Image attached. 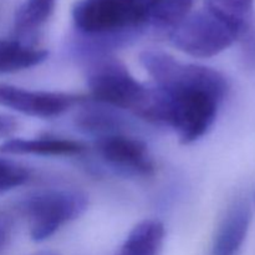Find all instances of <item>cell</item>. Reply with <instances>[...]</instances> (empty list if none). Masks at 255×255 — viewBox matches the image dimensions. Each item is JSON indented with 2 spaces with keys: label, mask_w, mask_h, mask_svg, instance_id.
Here are the masks:
<instances>
[{
  "label": "cell",
  "mask_w": 255,
  "mask_h": 255,
  "mask_svg": "<svg viewBox=\"0 0 255 255\" xmlns=\"http://www.w3.org/2000/svg\"><path fill=\"white\" fill-rule=\"evenodd\" d=\"M86 100L82 95L31 91L11 85H0V106L32 117L50 119L60 116L75 105L84 104Z\"/></svg>",
  "instance_id": "obj_6"
},
{
  "label": "cell",
  "mask_w": 255,
  "mask_h": 255,
  "mask_svg": "<svg viewBox=\"0 0 255 255\" xmlns=\"http://www.w3.org/2000/svg\"><path fill=\"white\" fill-rule=\"evenodd\" d=\"M204 7L243 35L251 21L253 0H206Z\"/></svg>",
  "instance_id": "obj_13"
},
{
  "label": "cell",
  "mask_w": 255,
  "mask_h": 255,
  "mask_svg": "<svg viewBox=\"0 0 255 255\" xmlns=\"http://www.w3.org/2000/svg\"><path fill=\"white\" fill-rule=\"evenodd\" d=\"M36 255H56V254H52V253H40V254H36Z\"/></svg>",
  "instance_id": "obj_19"
},
{
  "label": "cell",
  "mask_w": 255,
  "mask_h": 255,
  "mask_svg": "<svg viewBox=\"0 0 255 255\" xmlns=\"http://www.w3.org/2000/svg\"><path fill=\"white\" fill-rule=\"evenodd\" d=\"M157 0H80L72 9L79 34L94 49L106 52L110 45L127 41L151 22Z\"/></svg>",
  "instance_id": "obj_2"
},
{
  "label": "cell",
  "mask_w": 255,
  "mask_h": 255,
  "mask_svg": "<svg viewBox=\"0 0 255 255\" xmlns=\"http://www.w3.org/2000/svg\"><path fill=\"white\" fill-rule=\"evenodd\" d=\"M241 36L236 29L206 7L189 14L169 34L177 49L199 59L221 54Z\"/></svg>",
  "instance_id": "obj_5"
},
{
  "label": "cell",
  "mask_w": 255,
  "mask_h": 255,
  "mask_svg": "<svg viewBox=\"0 0 255 255\" xmlns=\"http://www.w3.org/2000/svg\"><path fill=\"white\" fill-rule=\"evenodd\" d=\"M55 5L56 0H26L15 14V31L19 35L34 32L49 20Z\"/></svg>",
  "instance_id": "obj_14"
},
{
  "label": "cell",
  "mask_w": 255,
  "mask_h": 255,
  "mask_svg": "<svg viewBox=\"0 0 255 255\" xmlns=\"http://www.w3.org/2000/svg\"><path fill=\"white\" fill-rule=\"evenodd\" d=\"M16 121L12 117L0 115V137L11 133L16 128Z\"/></svg>",
  "instance_id": "obj_18"
},
{
  "label": "cell",
  "mask_w": 255,
  "mask_h": 255,
  "mask_svg": "<svg viewBox=\"0 0 255 255\" xmlns=\"http://www.w3.org/2000/svg\"><path fill=\"white\" fill-rule=\"evenodd\" d=\"M86 79L95 101L117 110H128L134 115L148 91V87L132 76L124 62L109 52L89 54Z\"/></svg>",
  "instance_id": "obj_3"
},
{
  "label": "cell",
  "mask_w": 255,
  "mask_h": 255,
  "mask_svg": "<svg viewBox=\"0 0 255 255\" xmlns=\"http://www.w3.org/2000/svg\"><path fill=\"white\" fill-rule=\"evenodd\" d=\"M47 55L46 50L29 46L17 40L0 39V75L36 66L47 59Z\"/></svg>",
  "instance_id": "obj_12"
},
{
  "label": "cell",
  "mask_w": 255,
  "mask_h": 255,
  "mask_svg": "<svg viewBox=\"0 0 255 255\" xmlns=\"http://www.w3.org/2000/svg\"><path fill=\"white\" fill-rule=\"evenodd\" d=\"M12 223L9 217L0 214V254L4 252L6 246L9 244L10 236H11Z\"/></svg>",
  "instance_id": "obj_17"
},
{
  "label": "cell",
  "mask_w": 255,
  "mask_h": 255,
  "mask_svg": "<svg viewBox=\"0 0 255 255\" xmlns=\"http://www.w3.org/2000/svg\"><path fill=\"white\" fill-rule=\"evenodd\" d=\"M194 0H157L149 25L171 34L189 14Z\"/></svg>",
  "instance_id": "obj_15"
},
{
  "label": "cell",
  "mask_w": 255,
  "mask_h": 255,
  "mask_svg": "<svg viewBox=\"0 0 255 255\" xmlns=\"http://www.w3.org/2000/svg\"><path fill=\"white\" fill-rule=\"evenodd\" d=\"M99 156L115 169L131 176L153 174L154 163L148 147L141 139L124 133L100 137L96 142Z\"/></svg>",
  "instance_id": "obj_7"
},
{
  "label": "cell",
  "mask_w": 255,
  "mask_h": 255,
  "mask_svg": "<svg viewBox=\"0 0 255 255\" xmlns=\"http://www.w3.org/2000/svg\"><path fill=\"white\" fill-rule=\"evenodd\" d=\"M30 171L22 164L0 157V194L26 183Z\"/></svg>",
  "instance_id": "obj_16"
},
{
  "label": "cell",
  "mask_w": 255,
  "mask_h": 255,
  "mask_svg": "<svg viewBox=\"0 0 255 255\" xmlns=\"http://www.w3.org/2000/svg\"><path fill=\"white\" fill-rule=\"evenodd\" d=\"M75 125L81 131L96 134L100 138L109 134L121 133V129L125 126V117L120 114L119 110L107 105H90L76 115Z\"/></svg>",
  "instance_id": "obj_10"
},
{
  "label": "cell",
  "mask_w": 255,
  "mask_h": 255,
  "mask_svg": "<svg viewBox=\"0 0 255 255\" xmlns=\"http://www.w3.org/2000/svg\"><path fill=\"white\" fill-rule=\"evenodd\" d=\"M229 91L227 77L207 66H197L168 86L148 87L136 116L172 127L182 143H192L208 132Z\"/></svg>",
  "instance_id": "obj_1"
},
{
  "label": "cell",
  "mask_w": 255,
  "mask_h": 255,
  "mask_svg": "<svg viewBox=\"0 0 255 255\" xmlns=\"http://www.w3.org/2000/svg\"><path fill=\"white\" fill-rule=\"evenodd\" d=\"M87 204L86 194L76 189H49L27 197L20 209L29 222L32 241L44 242L62 226L82 216Z\"/></svg>",
  "instance_id": "obj_4"
},
{
  "label": "cell",
  "mask_w": 255,
  "mask_h": 255,
  "mask_svg": "<svg viewBox=\"0 0 255 255\" xmlns=\"http://www.w3.org/2000/svg\"><path fill=\"white\" fill-rule=\"evenodd\" d=\"M86 149L85 144L74 139L45 137V138H12L7 139L0 146V153L22 156V154H39V156H75Z\"/></svg>",
  "instance_id": "obj_9"
},
{
  "label": "cell",
  "mask_w": 255,
  "mask_h": 255,
  "mask_svg": "<svg viewBox=\"0 0 255 255\" xmlns=\"http://www.w3.org/2000/svg\"><path fill=\"white\" fill-rule=\"evenodd\" d=\"M164 238V226L157 219L137 224L116 255H159Z\"/></svg>",
  "instance_id": "obj_11"
},
{
  "label": "cell",
  "mask_w": 255,
  "mask_h": 255,
  "mask_svg": "<svg viewBox=\"0 0 255 255\" xmlns=\"http://www.w3.org/2000/svg\"><path fill=\"white\" fill-rule=\"evenodd\" d=\"M252 209L246 197L237 198L227 208L212 246V255H237L248 234Z\"/></svg>",
  "instance_id": "obj_8"
}]
</instances>
